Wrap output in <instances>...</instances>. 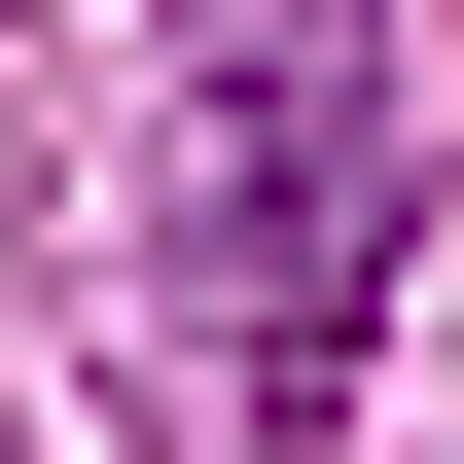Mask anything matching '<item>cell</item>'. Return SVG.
<instances>
[{
	"mask_svg": "<svg viewBox=\"0 0 464 464\" xmlns=\"http://www.w3.org/2000/svg\"><path fill=\"white\" fill-rule=\"evenodd\" d=\"M215 357L250 393H357V322H393V0H215Z\"/></svg>",
	"mask_w": 464,
	"mask_h": 464,
	"instance_id": "cell-1",
	"label": "cell"
}]
</instances>
